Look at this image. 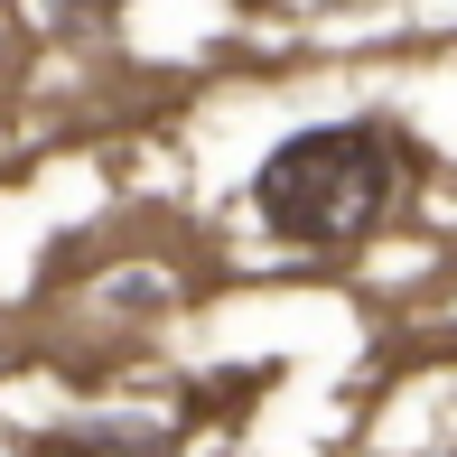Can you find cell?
I'll use <instances>...</instances> for the list:
<instances>
[{
  "label": "cell",
  "mask_w": 457,
  "mask_h": 457,
  "mask_svg": "<svg viewBox=\"0 0 457 457\" xmlns=\"http://www.w3.org/2000/svg\"><path fill=\"white\" fill-rule=\"evenodd\" d=\"M411 169V140L383 121H318L289 131L253 178V205L280 243H364L383 224L392 187Z\"/></svg>",
  "instance_id": "obj_1"
},
{
  "label": "cell",
  "mask_w": 457,
  "mask_h": 457,
  "mask_svg": "<svg viewBox=\"0 0 457 457\" xmlns=\"http://www.w3.org/2000/svg\"><path fill=\"white\" fill-rule=\"evenodd\" d=\"M56 10H66L75 29H112V19H121V0H56Z\"/></svg>",
  "instance_id": "obj_2"
}]
</instances>
